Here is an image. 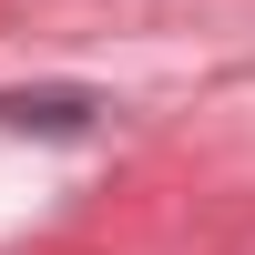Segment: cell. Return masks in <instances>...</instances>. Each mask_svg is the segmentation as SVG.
Masks as SVG:
<instances>
[{"instance_id": "cell-1", "label": "cell", "mask_w": 255, "mask_h": 255, "mask_svg": "<svg viewBox=\"0 0 255 255\" xmlns=\"http://www.w3.org/2000/svg\"><path fill=\"white\" fill-rule=\"evenodd\" d=\"M0 123H61V133H72L82 102H72V92H51V102H0Z\"/></svg>"}]
</instances>
